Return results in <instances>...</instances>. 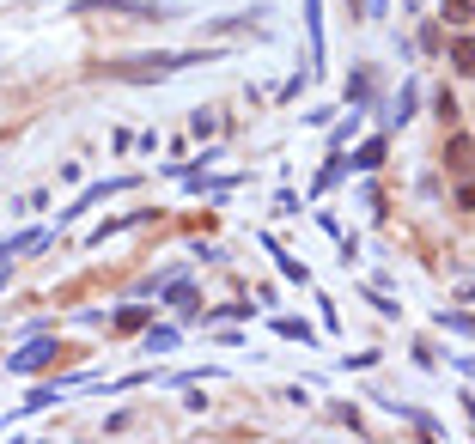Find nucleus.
<instances>
[{"mask_svg":"<svg viewBox=\"0 0 475 444\" xmlns=\"http://www.w3.org/2000/svg\"><path fill=\"white\" fill-rule=\"evenodd\" d=\"M55 359H62V341L37 335V341H25L19 353H12V359H6V366H12L19 377H31V372H43V366H55Z\"/></svg>","mask_w":475,"mask_h":444,"instance_id":"1","label":"nucleus"},{"mask_svg":"<svg viewBox=\"0 0 475 444\" xmlns=\"http://www.w3.org/2000/svg\"><path fill=\"white\" fill-rule=\"evenodd\" d=\"M451 68L475 79V37H457V43H451Z\"/></svg>","mask_w":475,"mask_h":444,"instance_id":"2","label":"nucleus"},{"mask_svg":"<svg viewBox=\"0 0 475 444\" xmlns=\"http://www.w3.org/2000/svg\"><path fill=\"white\" fill-rule=\"evenodd\" d=\"M439 19H445V25H470V19H475V0H445Z\"/></svg>","mask_w":475,"mask_h":444,"instance_id":"3","label":"nucleus"},{"mask_svg":"<svg viewBox=\"0 0 475 444\" xmlns=\"http://www.w3.org/2000/svg\"><path fill=\"white\" fill-rule=\"evenodd\" d=\"M354 165H360V171H378V165H384V140H366V146L354 152Z\"/></svg>","mask_w":475,"mask_h":444,"instance_id":"4","label":"nucleus"},{"mask_svg":"<svg viewBox=\"0 0 475 444\" xmlns=\"http://www.w3.org/2000/svg\"><path fill=\"white\" fill-rule=\"evenodd\" d=\"M445 165H451V171H470V165H475L470 140H451V152H445Z\"/></svg>","mask_w":475,"mask_h":444,"instance_id":"5","label":"nucleus"},{"mask_svg":"<svg viewBox=\"0 0 475 444\" xmlns=\"http://www.w3.org/2000/svg\"><path fill=\"white\" fill-rule=\"evenodd\" d=\"M274 329H280V335H287V341H311V329H305V323H299V317H280V323H274Z\"/></svg>","mask_w":475,"mask_h":444,"instance_id":"6","label":"nucleus"},{"mask_svg":"<svg viewBox=\"0 0 475 444\" xmlns=\"http://www.w3.org/2000/svg\"><path fill=\"white\" fill-rule=\"evenodd\" d=\"M390 116H396V122H408V116H414V86H403V92H396V110H390Z\"/></svg>","mask_w":475,"mask_h":444,"instance_id":"7","label":"nucleus"},{"mask_svg":"<svg viewBox=\"0 0 475 444\" xmlns=\"http://www.w3.org/2000/svg\"><path fill=\"white\" fill-rule=\"evenodd\" d=\"M146 347H153V353H171V347H177V329H153Z\"/></svg>","mask_w":475,"mask_h":444,"instance_id":"8","label":"nucleus"},{"mask_svg":"<svg viewBox=\"0 0 475 444\" xmlns=\"http://www.w3.org/2000/svg\"><path fill=\"white\" fill-rule=\"evenodd\" d=\"M171 305H177V310H196V292H189V286L177 280V286H171Z\"/></svg>","mask_w":475,"mask_h":444,"instance_id":"9","label":"nucleus"},{"mask_svg":"<svg viewBox=\"0 0 475 444\" xmlns=\"http://www.w3.org/2000/svg\"><path fill=\"white\" fill-rule=\"evenodd\" d=\"M439 323H445V329H457V335H475V317H451V310H445Z\"/></svg>","mask_w":475,"mask_h":444,"instance_id":"10","label":"nucleus"},{"mask_svg":"<svg viewBox=\"0 0 475 444\" xmlns=\"http://www.w3.org/2000/svg\"><path fill=\"white\" fill-rule=\"evenodd\" d=\"M140 323H146V310H140V305H129L122 317H116V329H140Z\"/></svg>","mask_w":475,"mask_h":444,"instance_id":"11","label":"nucleus"},{"mask_svg":"<svg viewBox=\"0 0 475 444\" xmlns=\"http://www.w3.org/2000/svg\"><path fill=\"white\" fill-rule=\"evenodd\" d=\"M390 12V0H366V19H384Z\"/></svg>","mask_w":475,"mask_h":444,"instance_id":"12","label":"nucleus"},{"mask_svg":"<svg viewBox=\"0 0 475 444\" xmlns=\"http://www.w3.org/2000/svg\"><path fill=\"white\" fill-rule=\"evenodd\" d=\"M463 207H475V183H470V189H463Z\"/></svg>","mask_w":475,"mask_h":444,"instance_id":"13","label":"nucleus"}]
</instances>
